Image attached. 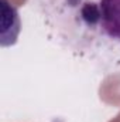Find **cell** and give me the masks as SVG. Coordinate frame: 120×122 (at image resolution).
Segmentation results:
<instances>
[{
    "label": "cell",
    "instance_id": "1",
    "mask_svg": "<svg viewBox=\"0 0 120 122\" xmlns=\"http://www.w3.org/2000/svg\"><path fill=\"white\" fill-rule=\"evenodd\" d=\"M97 9L102 30L120 43V0H100Z\"/></svg>",
    "mask_w": 120,
    "mask_h": 122
}]
</instances>
